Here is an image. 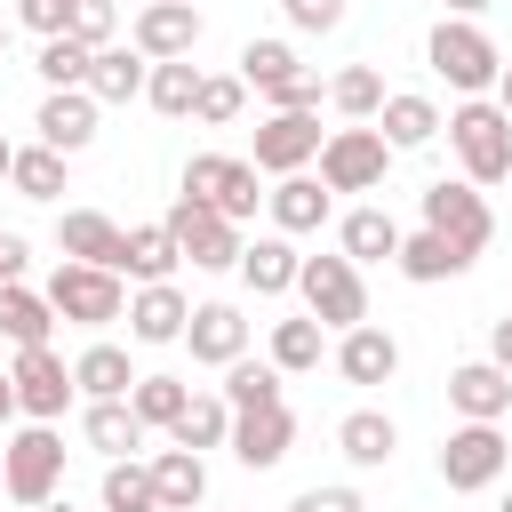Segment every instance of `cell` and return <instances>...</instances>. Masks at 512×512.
<instances>
[{
  "mask_svg": "<svg viewBox=\"0 0 512 512\" xmlns=\"http://www.w3.org/2000/svg\"><path fill=\"white\" fill-rule=\"evenodd\" d=\"M104 512H168L160 496H128V504H104Z\"/></svg>",
  "mask_w": 512,
  "mask_h": 512,
  "instance_id": "816d5d0a",
  "label": "cell"
},
{
  "mask_svg": "<svg viewBox=\"0 0 512 512\" xmlns=\"http://www.w3.org/2000/svg\"><path fill=\"white\" fill-rule=\"evenodd\" d=\"M144 416H136V400H88V416H80V440L112 464V456H128V448H144Z\"/></svg>",
  "mask_w": 512,
  "mask_h": 512,
  "instance_id": "83f0119b",
  "label": "cell"
},
{
  "mask_svg": "<svg viewBox=\"0 0 512 512\" xmlns=\"http://www.w3.org/2000/svg\"><path fill=\"white\" fill-rule=\"evenodd\" d=\"M96 96L88 88H48L40 96V112H32V128H40V144H56V152H88L96 144Z\"/></svg>",
  "mask_w": 512,
  "mask_h": 512,
  "instance_id": "ac0fdd59",
  "label": "cell"
},
{
  "mask_svg": "<svg viewBox=\"0 0 512 512\" xmlns=\"http://www.w3.org/2000/svg\"><path fill=\"white\" fill-rule=\"evenodd\" d=\"M184 344H192V360H200V368H232V360L248 352V320H240V304H224V296L192 304Z\"/></svg>",
  "mask_w": 512,
  "mask_h": 512,
  "instance_id": "2e32d148",
  "label": "cell"
},
{
  "mask_svg": "<svg viewBox=\"0 0 512 512\" xmlns=\"http://www.w3.org/2000/svg\"><path fill=\"white\" fill-rule=\"evenodd\" d=\"M280 8H288L296 32H336L344 24V0H280Z\"/></svg>",
  "mask_w": 512,
  "mask_h": 512,
  "instance_id": "bcb514c9",
  "label": "cell"
},
{
  "mask_svg": "<svg viewBox=\"0 0 512 512\" xmlns=\"http://www.w3.org/2000/svg\"><path fill=\"white\" fill-rule=\"evenodd\" d=\"M384 176H392V144H384V128H328V144H320V184L328 192H384Z\"/></svg>",
  "mask_w": 512,
  "mask_h": 512,
  "instance_id": "ba28073f",
  "label": "cell"
},
{
  "mask_svg": "<svg viewBox=\"0 0 512 512\" xmlns=\"http://www.w3.org/2000/svg\"><path fill=\"white\" fill-rule=\"evenodd\" d=\"M88 64H96V48L80 40V32H56V40H40V80L48 88H88Z\"/></svg>",
  "mask_w": 512,
  "mask_h": 512,
  "instance_id": "f35d334b",
  "label": "cell"
},
{
  "mask_svg": "<svg viewBox=\"0 0 512 512\" xmlns=\"http://www.w3.org/2000/svg\"><path fill=\"white\" fill-rule=\"evenodd\" d=\"M48 304H56V320H72V328H112V320H128L120 272L80 264V256H64V264L48 272Z\"/></svg>",
  "mask_w": 512,
  "mask_h": 512,
  "instance_id": "277c9868",
  "label": "cell"
},
{
  "mask_svg": "<svg viewBox=\"0 0 512 512\" xmlns=\"http://www.w3.org/2000/svg\"><path fill=\"white\" fill-rule=\"evenodd\" d=\"M224 400H232V408H280V368L240 352V360L224 368Z\"/></svg>",
  "mask_w": 512,
  "mask_h": 512,
  "instance_id": "ab89813d",
  "label": "cell"
},
{
  "mask_svg": "<svg viewBox=\"0 0 512 512\" xmlns=\"http://www.w3.org/2000/svg\"><path fill=\"white\" fill-rule=\"evenodd\" d=\"M424 64L456 88V96H480V88H496V72H504V48L472 24V16H440L432 24V40H424Z\"/></svg>",
  "mask_w": 512,
  "mask_h": 512,
  "instance_id": "7a4b0ae2",
  "label": "cell"
},
{
  "mask_svg": "<svg viewBox=\"0 0 512 512\" xmlns=\"http://www.w3.org/2000/svg\"><path fill=\"white\" fill-rule=\"evenodd\" d=\"M0 56H8V16H0Z\"/></svg>",
  "mask_w": 512,
  "mask_h": 512,
  "instance_id": "9f6ffc18",
  "label": "cell"
},
{
  "mask_svg": "<svg viewBox=\"0 0 512 512\" xmlns=\"http://www.w3.org/2000/svg\"><path fill=\"white\" fill-rule=\"evenodd\" d=\"M64 160H72V152H56V144H16L8 184H16L24 200H64Z\"/></svg>",
  "mask_w": 512,
  "mask_h": 512,
  "instance_id": "d590c367",
  "label": "cell"
},
{
  "mask_svg": "<svg viewBox=\"0 0 512 512\" xmlns=\"http://www.w3.org/2000/svg\"><path fill=\"white\" fill-rule=\"evenodd\" d=\"M128 40H136L152 64L192 56V48H200V8H192V0H144V8H136V24H128Z\"/></svg>",
  "mask_w": 512,
  "mask_h": 512,
  "instance_id": "9a60e30c",
  "label": "cell"
},
{
  "mask_svg": "<svg viewBox=\"0 0 512 512\" xmlns=\"http://www.w3.org/2000/svg\"><path fill=\"white\" fill-rule=\"evenodd\" d=\"M184 264V248H176V232L168 224H128V240H120V280H168Z\"/></svg>",
  "mask_w": 512,
  "mask_h": 512,
  "instance_id": "f546056e",
  "label": "cell"
},
{
  "mask_svg": "<svg viewBox=\"0 0 512 512\" xmlns=\"http://www.w3.org/2000/svg\"><path fill=\"white\" fill-rule=\"evenodd\" d=\"M296 272H304V256H296V240H288V232H264V240H248V248H240V280H248L256 296H288V288H296Z\"/></svg>",
  "mask_w": 512,
  "mask_h": 512,
  "instance_id": "4316f807",
  "label": "cell"
},
{
  "mask_svg": "<svg viewBox=\"0 0 512 512\" xmlns=\"http://www.w3.org/2000/svg\"><path fill=\"white\" fill-rule=\"evenodd\" d=\"M400 280H416V288H440V280H456V272H472V248H456L448 232H400Z\"/></svg>",
  "mask_w": 512,
  "mask_h": 512,
  "instance_id": "44dd1931",
  "label": "cell"
},
{
  "mask_svg": "<svg viewBox=\"0 0 512 512\" xmlns=\"http://www.w3.org/2000/svg\"><path fill=\"white\" fill-rule=\"evenodd\" d=\"M72 384H80V400H128L136 392V368H128V352L120 344H88L80 360H72Z\"/></svg>",
  "mask_w": 512,
  "mask_h": 512,
  "instance_id": "4dcf8cb0",
  "label": "cell"
},
{
  "mask_svg": "<svg viewBox=\"0 0 512 512\" xmlns=\"http://www.w3.org/2000/svg\"><path fill=\"white\" fill-rule=\"evenodd\" d=\"M392 448H400V424H392L384 408H352V416L336 424V456H344V464H360V472L392 464Z\"/></svg>",
  "mask_w": 512,
  "mask_h": 512,
  "instance_id": "f1b7e54d",
  "label": "cell"
},
{
  "mask_svg": "<svg viewBox=\"0 0 512 512\" xmlns=\"http://www.w3.org/2000/svg\"><path fill=\"white\" fill-rule=\"evenodd\" d=\"M152 496L168 504V512H200L208 504V464H200V448H160L152 456Z\"/></svg>",
  "mask_w": 512,
  "mask_h": 512,
  "instance_id": "d4e9b609",
  "label": "cell"
},
{
  "mask_svg": "<svg viewBox=\"0 0 512 512\" xmlns=\"http://www.w3.org/2000/svg\"><path fill=\"white\" fill-rule=\"evenodd\" d=\"M264 208H272V224H280V232L296 240V232H320V224H328L336 192H328L320 176H304V168H296V176H280V184L264 192Z\"/></svg>",
  "mask_w": 512,
  "mask_h": 512,
  "instance_id": "7402d4cb",
  "label": "cell"
},
{
  "mask_svg": "<svg viewBox=\"0 0 512 512\" xmlns=\"http://www.w3.org/2000/svg\"><path fill=\"white\" fill-rule=\"evenodd\" d=\"M488 360H496V368H504V376H512V312H504V320H496V328H488Z\"/></svg>",
  "mask_w": 512,
  "mask_h": 512,
  "instance_id": "c3c4849f",
  "label": "cell"
},
{
  "mask_svg": "<svg viewBox=\"0 0 512 512\" xmlns=\"http://www.w3.org/2000/svg\"><path fill=\"white\" fill-rule=\"evenodd\" d=\"M320 112H272V120H256V168L264 176H296V168H312L320 160Z\"/></svg>",
  "mask_w": 512,
  "mask_h": 512,
  "instance_id": "4fadbf2b",
  "label": "cell"
},
{
  "mask_svg": "<svg viewBox=\"0 0 512 512\" xmlns=\"http://www.w3.org/2000/svg\"><path fill=\"white\" fill-rule=\"evenodd\" d=\"M256 176H264V168H256V160H232V152H192V160H184V192L208 200V208H224L232 224L256 216V200H264Z\"/></svg>",
  "mask_w": 512,
  "mask_h": 512,
  "instance_id": "9c48e42d",
  "label": "cell"
},
{
  "mask_svg": "<svg viewBox=\"0 0 512 512\" xmlns=\"http://www.w3.org/2000/svg\"><path fill=\"white\" fill-rule=\"evenodd\" d=\"M320 352H328V328L304 312V320H272V368L280 376H304V368H320Z\"/></svg>",
  "mask_w": 512,
  "mask_h": 512,
  "instance_id": "8d00e7d4",
  "label": "cell"
},
{
  "mask_svg": "<svg viewBox=\"0 0 512 512\" xmlns=\"http://www.w3.org/2000/svg\"><path fill=\"white\" fill-rule=\"evenodd\" d=\"M496 512H512V496H504V504H496Z\"/></svg>",
  "mask_w": 512,
  "mask_h": 512,
  "instance_id": "6f0895ef",
  "label": "cell"
},
{
  "mask_svg": "<svg viewBox=\"0 0 512 512\" xmlns=\"http://www.w3.org/2000/svg\"><path fill=\"white\" fill-rule=\"evenodd\" d=\"M128 400H136V416H144L152 432H168V424L184 416L192 384H184V376H136V392H128Z\"/></svg>",
  "mask_w": 512,
  "mask_h": 512,
  "instance_id": "60d3db41",
  "label": "cell"
},
{
  "mask_svg": "<svg viewBox=\"0 0 512 512\" xmlns=\"http://www.w3.org/2000/svg\"><path fill=\"white\" fill-rule=\"evenodd\" d=\"M488 8H496V0H440V16H472V24H480Z\"/></svg>",
  "mask_w": 512,
  "mask_h": 512,
  "instance_id": "681fc988",
  "label": "cell"
},
{
  "mask_svg": "<svg viewBox=\"0 0 512 512\" xmlns=\"http://www.w3.org/2000/svg\"><path fill=\"white\" fill-rule=\"evenodd\" d=\"M120 240H128V232H120L104 208H64V216H56V248H64V256H80V264L120 272Z\"/></svg>",
  "mask_w": 512,
  "mask_h": 512,
  "instance_id": "603a6c76",
  "label": "cell"
},
{
  "mask_svg": "<svg viewBox=\"0 0 512 512\" xmlns=\"http://www.w3.org/2000/svg\"><path fill=\"white\" fill-rule=\"evenodd\" d=\"M200 64L192 56H168V64H152V80H144V104L160 112V120H192V104H200Z\"/></svg>",
  "mask_w": 512,
  "mask_h": 512,
  "instance_id": "d6a6232c",
  "label": "cell"
},
{
  "mask_svg": "<svg viewBox=\"0 0 512 512\" xmlns=\"http://www.w3.org/2000/svg\"><path fill=\"white\" fill-rule=\"evenodd\" d=\"M496 104H504V112H512V64H504V72H496Z\"/></svg>",
  "mask_w": 512,
  "mask_h": 512,
  "instance_id": "f5cc1de1",
  "label": "cell"
},
{
  "mask_svg": "<svg viewBox=\"0 0 512 512\" xmlns=\"http://www.w3.org/2000/svg\"><path fill=\"white\" fill-rule=\"evenodd\" d=\"M288 512H368V496H360V488H344V480H328V488H304Z\"/></svg>",
  "mask_w": 512,
  "mask_h": 512,
  "instance_id": "f6af8a7d",
  "label": "cell"
},
{
  "mask_svg": "<svg viewBox=\"0 0 512 512\" xmlns=\"http://www.w3.org/2000/svg\"><path fill=\"white\" fill-rule=\"evenodd\" d=\"M240 104H248V80H240V72H208V80H200V104H192V120H208V128H232V120H240Z\"/></svg>",
  "mask_w": 512,
  "mask_h": 512,
  "instance_id": "b9f144b4",
  "label": "cell"
},
{
  "mask_svg": "<svg viewBox=\"0 0 512 512\" xmlns=\"http://www.w3.org/2000/svg\"><path fill=\"white\" fill-rule=\"evenodd\" d=\"M8 416H24V408H16V376L0 368V424H8Z\"/></svg>",
  "mask_w": 512,
  "mask_h": 512,
  "instance_id": "f907efd6",
  "label": "cell"
},
{
  "mask_svg": "<svg viewBox=\"0 0 512 512\" xmlns=\"http://www.w3.org/2000/svg\"><path fill=\"white\" fill-rule=\"evenodd\" d=\"M8 168H16V144H8V136H0V184H8Z\"/></svg>",
  "mask_w": 512,
  "mask_h": 512,
  "instance_id": "db71d44e",
  "label": "cell"
},
{
  "mask_svg": "<svg viewBox=\"0 0 512 512\" xmlns=\"http://www.w3.org/2000/svg\"><path fill=\"white\" fill-rule=\"evenodd\" d=\"M376 128H384V144H392V152H424L448 120H440V104H432V96L392 88V96H384V112H376Z\"/></svg>",
  "mask_w": 512,
  "mask_h": 512,
  "instance_id": "cb8c5ba5",
  "label": "cell"
},
{
  "mask_svg": "<svg viewBox=\"0 0 512 512\" xmlns=\"http://www.w3.org/2000/svg\"><path fill=\"white\" fill-rule=\"evenodd\" d=\"M416 200H424V224H432V232H448L456 248H472V256H480V248L496 240V216H488L480 184H448V176H440V184H424Z\"/></svg>",
  "mask_w": 512,
  "mask_h": 512,
  "instance_id": "7c38bea8",
  "label": "cell"
},
{
  "mask_svg": "<svg viewBox=\"0 0 512 512\" xmlns=\"http://www.w3.org/2000/svg\"><path fill=\"white\" fill-rule=\"evenodd\" d=\"M384 96H392V88H384V72H376V64H344V72L328 80V104H336L344 120H376V112H384Z\"/></svg>",
  "mask_w": 512,
  "mask_h": 512,
  "instance_id": "74e56055",
  "label": "cell"
},
{
  "mask_svg": "<svg viewBox=\"0 0 512 512\" xmlns=\"http://www.w3.org/2000/svg\"><path fill=\"white\" fill-rule=\"evenodd\" d=\"M248 472H272L288 448H296V416H288V400L280 408H232V440H224Z\"/></svg>",
  "mask_w": 512,
  "mask_h": 512,
  "instance_id": "5bb4252c",
  "label": "cell"
},
{
  "mask_svg": "<svg viewBox=\"0 0 512 512\" xmlns=\"http://www.w3.org/2000/svg\"><path fill=\"white\" fill-rule=\"evenodd\" d=\"M296 296H304V312H312L328 336H344V328L368 320V280H360V264H352L344 248H336V256H304Z\"/></svg>",
  "mask_w": 512,
  "mask_h": 512,
  "instance_id": "3957f363",
  "label": "cell"
},
{
  "mask_svg": "<svg viewBox=\"0 0 512 512\" xmlns=\"http://www.w3.org/2000/svg\"><path fill=\"white\" fill-rule=\"evenodd\" d=\"M240 80H248L272 112H320V96H328L320 72H304L288 40H248V48H240Z\"/></svg>",
  "mask_w": 512,
  "mask_h": 512,
  "instance_id": "5b68a950",
  "label": "cell"
},
{
  "mask_svg": "<svg viewBox=\"0 0 512 512\" xmlns=\"http://www.w3.org/2000/svg\"><path fill=\"white\" fill-rule=\"evenodd\" d=\"M448 408L472 416V424H504V408H512V376H504L496 360H464V368H448Z\"/></svg>",
  "mask_w": 512,
  "mask_h": 512,
  "instance_id": "ffe728a7",
  "label": "cell"
},
{
  "mask_svg": "<svg viewBox=\"0 0 512 512\" xmlns=\"http://www.w3.org/2000/svg\"><path fill=\"white\" fill-rule=\"evenodd\" d=\"M8 376H16V408H24L32 424H56V416L72 408V392H80L56 344H16V360H8Z\"/></svg>",
  "mask_w": 512,
  "mask_h": 512,
  "instance_id": "30bf717a",
  "label": "cell"
},
{
  "mask_svg": "<svg viewBox=\"0 0 512 512\" xmlns=\"http://www.w3.org/2000/svg\"><path fill=\"white\" fill-rule=\"evenodd\" d=\"M448 144L464 160V184H512V112L496 96H464L448 112Z\"/></svg>",
  "mask_w": 512,
  "mask_h": 512,
  "instance_id": "6da1fadb",
  "label": "cell"
},
{
  "mask_svg": "<svg viewBox=\"0 0 512 512\" xmlns=\"http://www.w3.org/2000/svg\"><path fill=\"white\" fill-rule=\"evenodd\" d=\"M184 320H192V296L176 280H144L128 296V336L136 344H184Z\"/></svg>",
  "mask_w": 512,
  "mask_h": 512,
  "instance_id": "d6986e66",
  "label": "cell"
},
{
  "mask_svg": "<svg viewBox=\"0 0 512 512\" xmlns=\"http://www.w3.org/2000/svg\"><path fill=\"white\" fill-rule=\"evenodd\" d=\"M48 328H56V304H48V288L0 280V336H8V344H48Z\"/></svg>",
  "mask_w": 512,
  "mask_h": 512,
  "instance_id": "1f68e13d",
  "label": "cell"
},
{
  "mask_svg": "<svg viewBox=\"0 0 512 512\" xmlns=\"http://www.w3.org/2000/svg\"><path fill=\"white\" fill-rule=\"evenodd\" d=\"M504 456H512V448H504V432L464 416V424L440 440V480H448L456 496H472V488H496V480H504Z\"/></svg>",
  "mask_w": 512,
  "mask_h": 512,
  "instance_id": "8fae6325",
  "label": "cell"
},
{
  "mask_svg": "<svg viewBox=\"0 0 512 512\" xmlns=\"http://www.w3.org/2000/svg\"><path fill=\"white\" fill-rule=\"evenodd\" d=\"M72 32H80L88 48H112V32H120V8H112V0H72Z\"/></svg>",
  "mask_w": 512,
  "mask_h": 512,
  "instance_id": "7bdbcfd3",
  "label": "cell"
},
{
  "mask_svg": "<svg viewBox=\"0 0 512 512\" xmlns=\"http://www.w3.org/2000/svg\"><path fill=\"white\" fill-rule=\"evenodd\" d=\"M168 440H176V448H224V440H232V400H224V392H192L184 416L168 424Z\"/></svg>",
  "mask_w": 512,
  "mask_h": 512,
  "instance_id": "e575fe53",
  "label": "cell"
},
{
  "mask_svg": "<svg viewBox=\"0 0 512 512\" xmlns=\"http://www.w3.org/2000/svg\"><path fill=\"white\" fill-rule=\"evenodd\" d=\"M24 264H32V240L24 232H0V280H24Z\"/></svg>",
  "mask_w": 512,
  "mask_h": 512,
  "instance_id": "7dc6e473",
  "label": "cell"
},
{
  "mask_svg": "<svg viewBox=\"0 0 512 512\" xmlns=\"http://www.w3.org/2000/svg\"><path fill=\"white\" fill-rule=\"evenodd\" d=\"M336 376L360 384V392H368V384H392V376H400V336L376 328V320L344 328V336H336Z\"/></svg>",
  "mask_w": 512,
  "mask_h": 512,
  "instance_id": "e0dca14e",
  "label": "cell"
},
{
  "mask_svg": "<svg viewBox=\"0 0 512 512\" xmlns=\"http://www.w3.org/2000/svg\"><path fill=\"white\" fill-rule=\"evenodd\" d=\"M0 488L32 512V504H48L56 488H64V440H56V424H24V432H8V448H0Z\"/></svg>",
  "mask_w": 512,
  "mask_h": 512,
  "instance_id": "8992f818",
  "label": "cell"
},
{
  "mask_svg": "<svg viewBox=\"0 0 512 512\" xmlns=\"http://www.w3.org/2000/svg\"><path fill=\"white\" fill-rule=\"evenodd\" d=\"M16 24L40 32V40H56V32H72V0H16Z\"/></svg>",
  "mask_w": 512,
  "mask_h": 512,
  "instance_id": "ee69618b",
  "label": "cell"
},
{
  "mask_svg": "<svg viewBox=\"0 0 512 512\" xmlns=\"http://www.w3.org/2000/svg\"><path fill=\"white\" fill-rule=\"evenodd\" d=\"M336 248H344L352 264H392V256H400V224H392L384 208H352V216L336 224Z\"/></svg>",
  "mask_w": 512,
  "mask_h": 512,
  "instance_id": "836d02e7",
  "label": "cell"
},
{
  "mask_svg": "<svg viewBox=\"0 0 512 512\" xmlns=\"http://www.w3.org/2000/svg\"><path fill=\"white\" fill-rule=\"evenodd\" d=\"M168 232H176V248L192 256V272H240V224L224 216V208H208V200H192V192H176V208L160 216Z\"/></svg>",
  "mask_w": 512,
  "mask_h": 512,
  "instance_id": "52a82bcc",
  "label": "cell"
},
{
  "mask_svg": "<svg viewBox=\"0 0 512 512\" xmlns=\"http://www.w3.org/2000/svg\"><path fill=\"white\" fill-rule=\"evenodd\" d=\"M144 80H152V56H144L136 40H128V48H96V64H88V96H96V104H136Z\"/></svg>",
  "mask_w": 512,
  "mask_h": 512,
  "instance_id": "484cf974",
  "label": "cell"
},
{
  "mask_svg": "<svg viewBox=\"0 0 512 512\" xmlns=\"http://www.w3.org/2000/svg\"><path fill=\"white\" fill-rule=\"evenodd\" d=\"M32 512H72V496H48V504H32Z\"/></svg>",
  "mask_w": 512,
  "mask_h": 512,
  "instance_id": "11a10c76",
  "label": "cell"
}]
</instances>
